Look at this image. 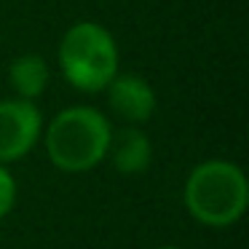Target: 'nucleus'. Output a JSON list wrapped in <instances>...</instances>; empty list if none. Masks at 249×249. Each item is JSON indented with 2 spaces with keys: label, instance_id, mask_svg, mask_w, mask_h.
Wrapping results in <instances>:
<instances>
[{
  "label": "nucleus",
  "instance_id": "nucleus-1",
  "mask_svg": "<svg viewBox=\"0 0 249 249\" xmlns=\"http://www.w3.org/2000/svg\"><path fill=\"white\" fill-rule=\"evenodd\" d=\"M43 147L62 174H86L107 158L113 124L91 105H70L43 124Z\"/></svg>",
  "mask_w": 249,
  "mask_h": 249
},
{
  "label": "nucleus",
  "instance_id": "nucleus-2",
  "mask_svg": "<svg viewBox=\"0 0 249 249\" xmlns=\"http://www.w3.org/2000/svg\"><path fill=\"white\" fill-rule=\"evenodd\" d=\"M188 214L206 228H231L247 214L249 182L238 163L209 158L190 169L182 188Z\"/></svg>",
  "mask_w": 249,
  "mask_h": 249
},
{
  "label": "nucleus",
  "instance_id": "nucleus-3",
  "mask_svg": "<svg viewBox=\"0 0 249 249\" xmlns=\"http://www.w3.org/2000/svg\"><path fill=\"white\" fill-rule=\"evenodd\" d=\"M62 78L75 91L99 94L121 72V51L113 33L99 22H75L56 46Z\"/></svg>",
  "mask_w": 249,
  "mask_h": 249
},
{
  "label": "nucleus",
  "instance_id": "nucleus-4",
  "mask_svg": "<svg viewBox=\"0 0 249 249\" xmlns=\"http://www.w3.org/2000/svg\"><path fill=\"white\" fill-rule=\"evenodd\" d=\"M43 137V115L33 99H0V163H17L35 150Z\"/></svg>",
  "mask_w": 249,
  "mask_h": 249
},
{
  "label": "nucleus",
  "instance_id": "nucleus-5",
  "mask_svg": "<svg viewBox=\"0 0 249 249\" xmlns=\"http://www.w3.org/2000/svg\"><path fill=\"white\" fill-rule=\"evenodd\" d=\"M107 107L115 118H121L126 126H142L153 118L158 97L153 91L150 81L137 72H118L105 89Z\"/></svg>",
  "mask_w": 249,
  "mask_h": 249
},
{
  "label": "nucleus",
  "instance_id": "nucleus-6",
  "mask_svg": "<svg viewBox=\"0 0 249 249\" xmlns=\"http://www.w3.org/2000/svg\"><path fill=\"white\" fill-rule=\"evenodd\" d=\"M107 158L113 161L115 172L124 177H137L150 169L153 145L150 137L140 126H126L121 131H113V140L107 147Z\"/></svg>",
  "mask_w": 249,
  "mask_h": 249
},
{
  "label": "nucleus",
  "instance_id": "nucleus-7",
  "mask_svg": "<svg viewBox=\"0 0 249 249\" xmlns=\"http://www.w3.org/2000/svg\"><path fill=\"white\" fill-rule=\"evenodd\" d=\"M51 83V67L40 54H22L8 65V86L22 99H38Z\"/></svg>",
  "mask_w": 249,
  "mask_h": 249
},
{
  "label": "nucleus",
  "instance_id": "nucleus-8",
  "mask_svg": "<svg viewBox=\"0 0 249 249\" xmlns=\"http://www.w3.org/2000/svg\"><path fill=\"white\" fill-rule=\"evenodd\" d=\"M17 179L8 172L6 163H0V220L11 214V209L17 206Z\"/></svg>",
  "mask_w": 249,
  "mask_h": 249
},
{
  "label": "nucleus",
  "instance_id": "nucleus-9",
  "mask_svg": "<svg viewBox=\"0 0 249 249\" xmlns=\"http://www.w3.org/2000/svg\"><path fill=\"white\" fill-rule=\"evenodd\" d=\"M153 249H182V247H153Z\"/></svg>",
  "mask_w": 249,
  "mask_h": 249
}]
</instances>
